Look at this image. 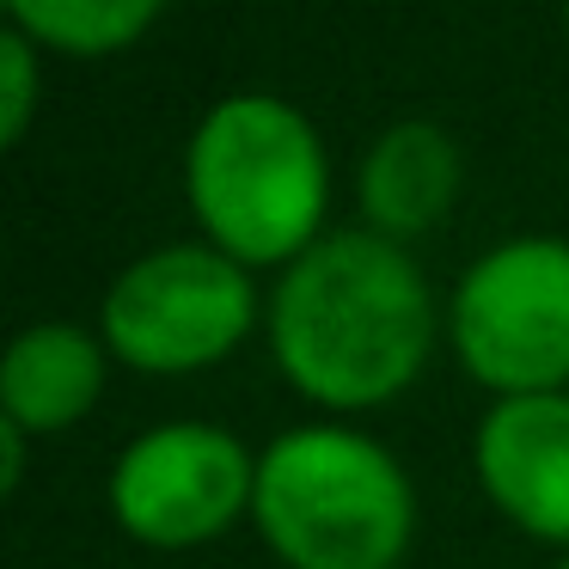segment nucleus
<instances>
[{
  "mask_svg": "<svg viewBox=\"0 0 569 569\" xmlns=\"http://www.w3.org/2000/svg\"><path fill=\"white\" fill-rule=\"evenodd\" d=\"M0 7H7L13 31H26L38 50L62 56L129 50L166 13V0H0Z\"/></svg>",
  "mask_w": 569,
  "mask_h": 569,
  "instance_id": "10",
  "label": "nucleus"
},
{
  "mask_svg": "<svg viewBox=\"0 0 569 569\" xmlns=\"http://www.w3.org/2000/svg\"><path fill=\"white\" fill-rule=\"evenodd\" d=\"M459 178H466L459 141L441 123H429V117H398L361 153L356 197H361V214H368L373 233L405 246V239L447 221V209L459 197Z\"/></svg>",
  "mask_w": 569,
  "mask_h": 569,
  "instance_id": "9",
  "label": "nucleus"
},
{
  "mask_svg": "<svg viewBox=\"0 0 569 569\" xmlns=\"http://www.w3.org/2000/svg\"><path fill=\"white\" fill-rule=\"evenodd\" d=\"M557 569H569V557H557Z\"/></svg>",
  "mask_w": 569,
  "mask_h": 569,
  "instance_id": "14",
  "label": "nucleus"
},
{
  "mask_svg": "<svg viewBox=\"0 0 569 569\" xmlns=\"http://www.w3.org/2000/svg\"><path fill=\"white\" fill-rule=\"evenodd\" d=\"M447 343L496 398L569 392V239L520 233L471 258L447 300Z\"/></svg>",
  "mask_w": 569,
  "mask_h": 569,
  "instance_id": "4",
  "label": "nucleus"
},
{
  "mask_svg": "<svg viewBox=\"0 0 569 569\" xmlns=\"http://www.w3.org/2000/svg\"><path fill=\"white\" fill-rule=\"evenodd\" d=\"M258 453L221 422H160L111 466V515L136 545L184 551L251 515Z\"/></svg>",
  "mask_w": 569,
  "mask_h": 569,
  "instance_id": "6",
  "label": "nucleus"
},
{
  "mask_svg": "<svg viewBox=\"0 0 569 569\" xmlns=\"http://www.w3.org/2000/svg\"><path fill=\"white\" fill-rule=\"evenodd\" d=\"M270 356L300 398L368 410L398 398L435 356V288L398 239L373 227L325 233L270 288Z\"/></svg>",
  "mask_w": 569,
  "mask_h": 569,
  "instance_id": "1",
  "label": "nucleus"
},
{
  "mask_svg": "<svg viewBox=\"0 0 569 569\" xmlns=\"http://www.w3.org/2000/svg\"><path fill=\"white\" fill-rule=\"evenodd\" d=\"M483 496L545 545H569V392L496 398L471 429Z\"/></svg>",
  "mask_w": 569,
  "mask_h": 569,
  "instance_id": "7",
  "label": "nucleus"
},
{
  "mask_svg": "<svg viewBox=\"0 0 569 569\" xmlns=\"http://www.w3.org/2000/svg\"><path fill=\"white\" fill-rule=\"evenodd\" d=\"M258 325L251 270L209 239L141 251L117 270L99 307V337L136 373H202L227 361Z\"/></svg>",
  "mask_w": 569,
  "mask_h": 569,
  "instance_id": "5",
  "label": "nucleus"
},
{
  "mask_svg": "<svg viewBox=\"0 0 569 569\" xmlns=\"http://www.w3.org/2000/svg\"><path fill=\"white\" fill-rule=\"evenodd\" d=\"M563 38H569V0H563Z\"/></svg>",
  "mask_w": 569,
  "mask_h": 569,
  "instance_id": "13",
  "label": "nucleus"
},
{
  "mask_svg": "<svg viewBox=\"0 0 569 569\" xmlns=\"http://www.w3.org/2000/svg\"><path fill=\"white\" fill-rule=\"evenodd\" d=\"M111 349L74 319H38L0 356V417L26 435H62L99 405Z\"/></svg>",
  "mask_w": 569,
  "mask_h": 569,
  "instance_id": "8",
  "label": "nucleus"
},
{
  "mask_svg": "<svg viewBox=\"0 0 569 569\" xmlns=\"http://www.w3.org/2000/svg\"><path fill=\"white\" fill-rule=\"evenodd\" d=\"M184 197L202 239L233 263H295L319 246L331 209V160L312 117L282 92H227L197 117L184 148Z\"/></svg>",
  "mask_w": 569,
  "mask_h": 569,
  "instance_id": "2",
  "label": "nucleus"
},
{
  "mask_svg": "<svg viewBox=\"0 0 569 569\" xmlns=\"http://www.w3.org/2000/svg\"><path fill=\"white\" fill-rule=\"evenodd\" d=\"M38 92H43V62L38 43L26 31H0V148H19L38 117Z\"/></svg>",
  "mask_w": 569,
  "mask_h": 569,
  "instance_id": "11",
  "label": "nucleus"
},
{
  "mask_svg": "<svg viewBox=\"0 0 569 569\" xmlns=\"http://www.w3.org/2000/svg\"><path fill=\"white\" fill-rule=\"evenodd\" d=\"M251 520L288 569H398L417 532V490L386 441L300 422L258 453Z\"/></svg>",
  "mask_w": 569,
  "mask_h": 569,
  "instance_id": "3",
  "label": "nucleus"
},
{
  "mask_svg": "<svg viewBox=\"0 0 569 569\" xmlns=\"http://www.w3.org/2000/svg\"><path fill=\"white\" fill-rule=\"evenodd\" d=\"M26 441H31V435L19 429V422L0 417V490H7V496H13L19 478H26Z\"/></svg>",
  "mask_w": 569,
  "mask_h": 569,
  "instance_id": "12",
  "label": "nucleus"
}]
</instances>
